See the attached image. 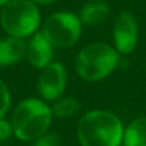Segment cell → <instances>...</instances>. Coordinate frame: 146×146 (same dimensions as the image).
Segmentation results:
<instances>
[{"mask_svg":"<svg viewBox=\"0 0 146 146\" xmlns=\"http://www.w3.org/2000/svg\"><path fill=\"white\" fill-rule=\"evenodd\" d=\"M120 119L108 110H92L78 123V137L82 146H120L123 140Z\"/></svg>","mask_w":146,"mask_h":146,"instance_id":"1","label":"cell"},{"mask_svg":"<svg viewBox=\"0 0 146 146\" xmlns=\"http://www.w3.org/2000/svg\"><path fill=\"white\" fill-rule=\"evenodd\" d=\"M26 57L29 63L36 69H43L52 63L53 57V44L44 37L42 32L35 33L27 43Z\"/></svg>","mask_w":146,"mask_h":146,"instance_id":"8","label":"cell"},{"mask_svg":"<svg viewBox=\"0 0 146 146\" xmlns=\"http://www.w3.org/2000/svg\"><path fill=\"white\" fill-rule=\"evenodd\" d=\"M123 146H146V116L129 123L123 132Z\"/></svg>","mask_w":146,"mask_h":146,"instance_id":"11","label":"cell"},{"mask_svg":"<svg viewBox=\"0 0 146 146\" xmlns=\"http://www.w3.org/2000/svg\"><path fill=\"white\" fill-rule=\"evenodd\" d=\"M9 2H12V0H0V6H5V5H7Z\"/></svg>","mask_w":146,"mask_h":146,"instance_id":"17","label":"cell"},{"mask_svg":"<svg viewBox=\"0 0 146 146\" xmlns=\"http://www.w3.org/2000/svg\"><path fill=\"white\" fill-rule=\"evenodd\" d=\"M27 44L25 39L7 37L0 40V66H10L26 57Z\"/></svg>","mask_w":146,"mask_h":146,"instance_id":"9","label":"cell"},{"mask_svg":"<svg viewBox=\"0 0 146 146\" xmlns=\"http://www.w3.org/2000/svg\"><path fill=\"white\" fill-rule=\"evenodd\" d=\"M10 108V92L7 86L0 80V119H3Z\"/></svg>","mask_w":146,"mask_h":146,"instance_id":"13","label":"cell"},{"mask_svg":"<svg viewBox=\"0 0 146 146\" xmlns=\"http://www.w3.org/2000/svg\"><path fill=\"white\" fill-rule=\"evenodd\" d=\"M50 109L53 116L64 119V117L76 116L80 110V105L75 98H62V99H56V102Z\"/></svg>","mask_w":146,"mask_h":146,"instance_id":"12","label":"cell"},{"mask_svg":"<svg viewBox=\"0 0 146 146\" xmlns=\"http://www.w3.org/2000/svg\"><path fill=\"white\" fill-rule=\"evenodd\" d=\"M42 33L56 47H72L80 39L82 22L72 12H57L44 22Z\"/></svg>","mask_w":146,"mask_h":146,"instance_id":"5","label":"cell"},{"mask_svg":"<svg viewBox=\"0 0 146 146\" xmlns=\"http://www.w3.org/2000/svg\"><path fill=\"white\" fill-rule=\"evenodd\" d=\"M32 2L36 5H52V3L57 2V0H32Z\"/></svg>","mask_w":146,"mask_h":146,"instance_id":"16","label":"cell"},{"mask_svg":"<svg viewBox=\"0 0 146 146\" xmlns=\"http://www.w3.org/2000/svg\"><path fill=\"white\" fill-rule=\"evenodd\" d=\"M52 109L39 99L20 102L12 116L13 133L20 140H35L49 129L52 123Z\"/></svg>","mask_w":146,"mask_h":146,"instance_id":"2","label":"cell"},{"mask_svg":"<svg viewBox=\"0 0 146 146\" xmlns=\"http://www.w3.org/2000/svg\"><path fill=\"white\" fill-rule=\"evenodd\" d=\"M109 17V7L102 0H89L86 2L79 13L82 25L86 26H99L106 22Z\"/></svg>","mask_w":146,"mask_h":146,"instance_id":"10","label":"cell"},{"mask_svg":"<svg viewBox=\"0 0 146 146\" xmlns=\"http://www.w3.org/2000/svg\"><path fill=\"white\" fill-rule=\"evenodd\" d=\"M59 136L54 133H43L37 139H35L33 146H59Z\"/></svg>","mask_w":146,"mask_h":146,"instance_id":"14","label":"cell"},{"mask_svg":"<svg viewBox=\"0 0 146 146\" xmlns=\"http://www.w3.org/2000/svg\"><path fill=\"white\" fill-rule=\"evenodd\" d=\"M119 64V52L108 43H92L85 46L76 59V72L88 82L108 78Z\"/></svg>","mask_w":146,"mask_h":146,"instance_id":"3","label":"cell"},{"mask_svg":"<svg viewBox=\"0 0 146 146\" xmlns=\"http://www.w3.org/2000/svg\"><path fill=\"white\" fill-rule=\"evenodd\" d=\"M12 135H13L12 122H7L5 119H0V140H6Z\"/></svg>","mask_w":146,"mask_h":146,"instance_id":"15","label":"cell"},{"mask_svg":"<svg viewBox=\"0 0 146 146\" xmlns=\"http://www.w3.org/2000/svg\"><path fill=\"white\" fill-rule=\"evenodd\" d=\"M113 42L116 50L129 54L135 50L137 43V23L130 12H120L113 25Z\"/></svg>","mask_w":146,"mask_h":146,"instance_id":"7","label":"cell"},{"mask_svg":"<svg viewBox=\"0 0 146 146\" xmlns=\"http://www.w3.org/2000/svg\"><path fill=\"white\" fill-rule=\"evenodd\" d=\"M67 85V73L62 63L52 62L46 67L42 69V73L37 80L39 93L46 100L59 99Z\"/></svg>","mask_w":146,"mask_h":146,"instance_id":"6","label":"cell"},{"mask_svg":"<svg viewBox=\"0 0 146 146\" xmlns=\"http://www.w3.org/2000/svg\"><path fill=\"white\" fill-rule=\"evenodd\" d=\"M0 23L7 35L26 39L36 33L40 25V12L32 0H12L3 6Z\"/></svg>","mask_w":146,"mask_h":146,"instance_id":"4","label":"cell"}]
</instances>
